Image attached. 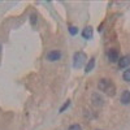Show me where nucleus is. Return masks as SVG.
<instances>
[{
    "label": "nucleus",
    "instance_id": "obj_16",
    "mask_svg": "<svg viewBox=\"0 0 130 130\" xmlns=\"http://www.w3.org/2000/svg\"><path fill=\"white\" fill-rule=\"evenodd\" d=\"M96 130H100V129H96Z\"/></svg>",
    "mask_w": 130,
    "mask_h": 130
},
{
    "label": "nucleus",
    "instance_id": "obj_3",
    "mask_svg": "<svg viewBox=\"0 0 130 130\" xmlns=\"http://www.w3.org/2000/svg\"><path fill=\"white\" fill-rule=\"evenodd\" d=\"M61 57H62V52L60 50H51L50 52H47V55H46V59L48 61H51V62L59 61Z\"/></svg>",
    "mask_w": 130,
    "mask_h": 130
},
{
    "label": "nucleus",
    "instance_id": "obj_7",
    "mask_svg": "<svg viewBox=\"0 0 130 130\" xmlns=\"http://www.w3.org/2000/svg\"><path fill=\"white\" fill-rule=\"evenodd\" d=\"M120 100L124 105H127L130 104V91L129 90H124L121 92V96H120Z\"/></svg>",
    "mask_w": 130,
    "mask_h": 130
},
{
    "label": "nucleus",
    "instance_id": "obj_12",
    "mask_svg": "<svg viewBox=\"0 0 130 130\" xmlns=\"http://www.w3.org/2000/svg\"><path fill=\"white\" fill-rule=\"evenodd\" d=\"M68 130H82V126H81L79 124H72V125L68 127Z\"/></svg>",
    "mask_w": 130,
    "mask_h": 130
},
{
    "label": "nucleus",
    "instance_id": "obj_8",
    "mask_svg": "<svg viewBox=\"0 0 130 130\" xmlns=\"http://www.w3.org/2000/svg\"><path fill=\"white\" fill-rule=\"evenodd\" d=\"M82 37H83L85 39H91V38H92V27H91V26L85 27L83 31H82Z\"/></svg>",
    "mask_w": 130,
    "mask_h": 130
},
{
    "label": "nucleus",
    "instance_id": "obj_10",
    "mask_svg": "<svg viewBox=\"0 0 130 130\" xmlns=\"http://www.w3.org/2000/svg\"><path fill=\"white\" fill-rule=\"evenodd\" d=\"M122 79L125 82H130V68H127L126 70H124L122 73Z\"/></svg>",
    "mask_w": 130,
    "mask_h": 130
},
{
    "label": "nucleus",
    "instance_id": "obj_6",
    "mask_svg": "<svg viewBox=\"0 0 130 130\" xmlns=\"http://www.w3.org/2000/svg\"><path fill=\"white\" fill-rule=\"evenodd\" d=\"M91 102H92V104H94L95 107H102L103 103H104L103 98H102V95H100L99 92L92 94V96H91Z\"/></svg>",
    "mask_w": 130,
    "mask_h": 130
},
{
    "label": "nucleus",
    "instance_id": "obj_11",
    "mask_svg": "<svg viewBox=\"0 0 130 130\" xmlns=\"http://www.w3.org/2000/svg\"><path fill=\"white\" fill-rule=\"evenodd\" d=\"M70 107V100H67L64 104H62V107L60 108V113H62V112H65V109H68V108Z\"/></svg>",
    "mask_w": 130,
    "mask_h": 130
},
{
    "label": "nucleus",
    "instance_id": "obj_1",
    "mask_svg": "<svg viewBox=\"0 0 130 130\" xmlns=\"http://www.w3.org/2000/svg\"><path fill=\"white\" fill-rule=\"evenodd\" d=\"M98 89H99L100 91H104L107 95H109V96H113L116 94V86H115V83L111 79H107V78L99 79V82H98Z\"/></svg>",
    "mask_w": 130,
    "mask_h": 130
},
{
    "label": "nucleus",
    "instance_id": "obj_2",
    "mask_svg": "<svg viewBox=\"0 0 130 130\" xmlns=\"http://www.w3.org/2000/svg\"><path fill=\"white\" fill-rule=\"evenodd\" d=\"M86 60H87V56H86V53L83 52V51H78V52H75L74 53V56H73V67L75 68V69H79V68H82L83 65H85V62H86Z\"/></svg>",
    "mask_w": 130,
    "mask_h": 130
},
{
    "label": "nucleus",
    "instance_id": "obj_13",
    "mask_svg": "<svg viewBox=\"0 0 130 130\" xmlns=\"http://www.w3.org/2000/svg\"><path fill=\"white\" fill-rule=\"evenodd\" d=\"M69 32H70L72 35H75V34L78 32V27H77V26H70V27H69Z\"/></svg>",
    "mask_w": 130,
    "mask_h": 130
},
{
    "label": "nucleus",
    "instance_id": "obj_15",
    "mask_svg": "<svg viewBox=\"0 0 130 130\" xmlns=\"http://www.w3.org/2000/svg\"><path fill=\"white\" fill-rule=\"evenodd\" d=\"M2 50H3V46H2V43H0V52H2Z\"/></svg>",
    "mask_w": 130,
    "mask_h": 130
},
{
    "label": "nucleus",
    "instance_id": "obj_5",
    "mask_svg": "<svg viewBox=\"0 0 130 130\" xmlns=\"http://www.w3.org/2000/svg\"><path fill=\"white\" fill-rule=\"evenodd\" d=\"M127 67H130V55H124L122 57H120V60H118V68L125 69Z\"/></svg>",
    "mask_w": 130,
    "mask_h": 130
},
{
    "label": "nucleus",
    "instance_id": "obj_14",
    "mask_svg": "<svg viewBox=\"0 0 130 130\" xmlns=\"http://www.w3.org/2000/svg\"><path fill=\"white\" fill-rule=\"evenodd\" d=\"M35 20H37V16H35V14H31V24H32V25L35 24Z\"/></svg>",
    "mask_w": 130,
    "mask_h": 130
},
{
    "label": "nucleus",
    "instance_id": "obj_4",
    "mask_svg": "<svg viewBox=\"0 0 130 130\" xmlns=\"http://www.w3.org/2000/svg\"><path fill=\"white\" fill-rule=\"evenodd\" d=\"M107 57L109 60V62H118L120 60V55H118V51L116 48H111L107 52Z\"/></svg>",
    "mask_w": 130,
    "mask_h": 130
},
{
    "label": "nucleus",
    "instance_id": "obj_9",
    "mask_svg": "<svg viewBox=\"0 0 130 130\" xmlns=\"http://www.w3.org/2000/svg\"><path fill=\"white\" fill-rule=\"evenodd\" d=\"M94 68H95V57H91V59L89 60V62L86 64V68H85L86 70H85V72L89 73V72H91Z\"/></svg>",
    "mask_w": 130,
    "mask_h": 130
}]
</instances>
